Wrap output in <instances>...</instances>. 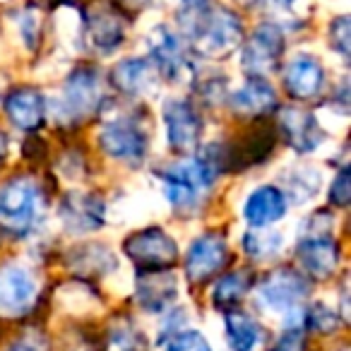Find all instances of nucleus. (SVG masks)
I'll list each match as a JSON object with an SVG mask.
<instances>
[{"label":"nucleus","mask_w":351,"mask_h":351,"mask_svg":"<svg viewBox=\"0 0 351 351\" xmlns=\"http://www.w3.org/2000/svg\"><path fill=\"white\" fill-rule=\"evenodd\" d=\"M5 154H8V137L0 132V159H3Z\"/></svg>","instance_id":"4c0bfd02"},{"label":"nucleus","mask_w":351,"mask_h":351,"mask_svg":"<svg viewBox=\"0 0 351 351\" xmlns=\"http://www.w3.org/2000/svg\"><path fill=\"white\" fill-rule=\"evenodd\" d=\"M243 248H245V253L255 260L272 258V255L279 253V248H282V234H277V231L253 229L243 236Z\"/></svg>","instance_id":"cd10ccee"},{"label":"nucleus","mask_w":351,"mask_h":351,"mask_svg":"<svg viewBox=\"0 0 351 351\" xmlns=\"http://www.w3.org/2000/svg\"><path fill=\"white\" fill-rule=\"evenodd\" d=\"M135 296L145 311L161 313L178 296V282L169 269H164V272H140L137 274Z\"/></svg>","instance_id":"6ab92c4d"},{"label":"nucleus","mask_w":351,"mask_h":351,"mask_svg":"<svg viewBox=\"0 0 351 351\" xmlns=\"http://www.w3.org/2000/svg\"><path fill=\"white\" fill-rule=\"evenodd\" d=\"M229 263V245L217 231H207L193 241L186 258V274L193 284H205Z\"/></svg>","instance_id":"9d476101"},{"label":"nucleus","mask_w":351,"mask_h":351,"mask_svg":"<svg viewBox=\"0 0 351 351\" xmlns=\"http://www.w3.org/2000/svg\"><path fill=\"white\" fill-rule=\"evenodd\" d=\"M311 293V282L301 272L291 267H279L269 272L260 282L258 298L265 308L277 313H291L298 308V303Z\"/></svg>","instance_id":"423d86ee"},{"label":"nucleus","mask_w":351,"mask_h":351,"mask_svg":"<svg viewBox=\"0 0 351 351\" xmlns=\"http://www.w3.org/2000/svg\"><path fill=\"white\" fill-rule=\"evenodd\" d=\"M284 53V34L279 25L274 22H263L258 29L250 34V39L243 46L241 63L250 77L265 80L277 70L279 60Z\"/></svg>","instance_id":"39448f33"},{"label":"nucleus","mask_w":351,"mask_h":351,"mask_svg":"<svg viewBox=\"0 0 351 351\" xmlns=\"http://www.w3.org/2000/svg\"><path fill=\"white\" fill-rule=\"evenodd\" d=\"M226 339L231 351H258L265 341V330L255 317L241 311L226 313Z\"/></svg>","instance_id":"5701e85b"},{"label":"nucleus","mask_w":351,"mask_h":351,"mask_svg":"<svg viewBox=\"0 0 351 351\" xmlns=\"http://www.w3.org/2000/svg\"><path fill=\"white\" fill-rule=\"evenodd\" d=\"M123 250L140 272H164L178 263V245L159 226H149L128 236Z\"/></svg>","instance_id":"7ed1b4c3"},{"label":"nucleus","mask_w":351,"mask_h":351,"mask_svg":"<svg viewBox=\"0 0 351 351\" xmlns=\"http://www.w3.org/2000/svg\"><path fill=\"white\" fill-rule=\"evenodd\" d=\"M104 200L87 191H70L60 200V219L70 234H89L104 224Z\"/></svg>","instance_id":"f8f14e48"},{"label":"nucleus","mask_w":351,"mask_h":351,"mask_svg":"<svg viewBox=\"0 0 351 351\" xmlns=\"http://www.w3.org/2000/svg\"><path fill=\"white\" fill-rule=\"evenodd\" d=\"M181 3L186 8H202V5H207V0H181Z\"/></svg>","instance_id":"e433bc0d"},{"label":"nucleus","mask_w":351,"mask_h":351,"mask_svg":"<svg viewBox=\"0 0 351 351\" xmlns=\"http://www.w3.org/2000/svg\"><path fill=\"white\" fill-rule=\"evenodd\" d=\"M243 5H255V3H260V0H241Z\"/></svg>","instance_id":"58836bf2"},{"label":"nucleus","mask_w":351,"mask_h":351,"mask_svg":"<svg viewBox=\"0 0 351 351\" xmlns=\"http://www.w3.org/2000/svg\"><path fill=\"white\" fill-rule=\"evenodd\" d=\"M70 269L80 274V277H104L116 267V258L106 245H77L73 253L68 255Z\"/></svg>","instance_id":"b1692460"},{"label":"nucleus","mask_w":351,"mask_h":351,"mask_svg":"<svg viewBox=\"0 0 351 351\" xmlns=\"http://www.w3.org/2000/svg\"><path fill=\"white\" fill-rule=\"evenodd\" d=\"M243 215H245V219H248V224L255 226V229L274 224V221H279L287 215V195L274 186L258 188V191L250 193L248 200H245Z\"/></svg>","instance_id":"aec40b11"},{"label":"nucleus","mask_w":351,"mask_h":351,"mask_svg":"<svg viewBox=\"0 0 351 351\" xmlns=\"http://www.w3.org/2000/svg\"><path fill=\"white\" fill-rule=\"evenodd\" d=\"M99 147L123 164H142L147 156V132L128 116L106 121L99 130Z\"/></svg>","instance_id":"20e7f679"},{"label":"nucleus","mask_w":351,"mask_h":351,"mask_svg":"<svg viewBox=\"0 0 351 351\" xmlns=\"http://www.w3.org/2000/svg\"><path fill=\"white\" fill-rule=\"evenodd\" d=\"M10 351H51V344L44 332L27 330V332H22L20 339L10 346Z\"/></svg>","instance_id":"72a5a7b5"},{"label":"nucleus","mask_w":351,"mask_h":351,"mask_svg":"<svg viewBox=\"0 0 351 351\" xmlns=\"http://www.w3.org/2000/svg\"><path fill=\"white\" fill-rule=\"evenodd\" d=\"M253 282H255L253 272H248V269H239V272L224 274V277L215 284V289H212V303H215V308L226 311V313L234 311V308L245 298V293L250 291Z\"/></svg>","instance_id":"393cba45"},{"label":"nucleus","mask_w":351,"mask_h":351,"mask_svg":"<svg viewBox=\"0 0 351 351\" xmlns=\"http://www.w3.org/2000/svg\"><path fill=\"white\" fill-rule=\"evenodd\" d=\"M3 108H5L12 125L27 132H36L46 121V101L32 87L12 89L5 97V101H3Z\"/></svg>","instance_id":"f3484780"},{"label":"nucleus","mask_w":351,"mask_h":351,"mask_svg":"<svg viewBox=\"0 0 351 351\" xmlns=\"http://www.w3.org/2000/svg\"><path fill=\"white\" fill-rule=\"evenodd\" d=\"M274 351H287V349H284V346H279V349H274Z\"/></svg>","instance_id":"ea45409f"},{"label":"nucleus","mask_w":351,"mask_h":351,"mask_svg":"<svg viewBox=\"0 0 351 351\" xmlns=\"http://www.w3.org/2000/svg\"><path fill=\"white\" fill-rule=\"evenodd\" d=\"M306 0H272V8L287 12L289 17H298V20H306Z\"/></svg>","instance_id":"f704fd0d"},{"label":"nucleus","mask_w":351,"mask_h":351,"mask_svg":"<svg viewBox=\"0 0 351 351\" xmlns=\"http://www.w3.org/2000/svg\"><path fill=\"white\" fill-rule=\"evenodd\" d=\"M104 351H147V339L128 317H121L106 330Z\"/></svg>","instance_id":"a878e982"},{"label":"nucleus","mask_w":351,"mask_h":351,"mask_svg":"<svg viewBox=\"0 0 351 351\" xmlns=\"http://www.w3.org/2000/svg\"><path fill=\"white\" fill-rule=\"evenodd\" d=\"M156 77V68L152 65V60L145 58H128L123 63H118L113 68V84H116L118 92L128 94V97H140V94H147L152 87H154Z\"/></svg>","instance_id":"412c9836"},{"label":"nucleus","mask_w":351,"mask_h":351,"mask_svg":"<svg viewBox=\"0 0 351 351\" xmlns=\"http://www.w3.org/2000/svg\"><path fill=\"white\" fill-rule=\"evenodd\" d=\"M161 344L166 346V351H212L210 341L202 337V332L195 330H183L171 335L169 339H164Z\"/></svg>","instance_id":"c85d7f7f"},{"label":"nucleus","mask_w":351,"mask_h":351,"mask_svg":"<svg viewBox=\"0 0 351 351\" xmlns=\"http://www.w3.org/2000/svg\"><path fill=\"white\" fill-rule=\"evenodd\" d=\"M330 44L341 58H349V44H351V25L349 17L339 15L330 25Z\"/></svg>","instance_id":"7c9ffc66"},{"label":"nucleus","mask_w":351,"mask_h":351,"mask_svg":"<svg viewBox=\"0 0 351 351\" xmlns=\"http://www.w3.org/2000/svg\"><path fill=\"white\" fill-rule=\"evenodd\" d=\"M217 171L205 156H193V159L178 161L171 169L161 171L164 193L176 212H191L200 205L207 195L210 186L215 183Z\"/></svg>","instance_id":"f03ea898"},{"label":"nucleus","mask_w":351,"mask_h":351,"mask_svg":"<svg viewBox=\"0 0 351 351\" xmlns=\"http://www.w3.org/2000/svg\"><path fill=\"white\" fill-rule=\"evenodd\" d=\"M183 32L202 58H229L243 41V25L229 8H186Z\"/></svg>","instance_id":"f257e3e1"},{"label":"nucleus","mask_w":351,"mask_h":351,"mask_svg":"<svg viewBox=\"0 0 351 351\" xmlns=\"http://www.w3.org/2000/svg\"><path fill=\"white\" fill-rule=\"evenodd\" d=\"M306 322L311 330L320 332V335H330V332H337L341 325V320L337 317V313L332 308H327L325 303H315V306L308 311Z\"/></svg>","instance_id":"c756f323"},{"label":"nucleus","mask_w":351,"mask_h":351,"mask_svg":"<svg viewBox=\"0 0 351 351\" xmlns=\"http://www.w3.org/2000/svg\"><path fill=\"white\" fill-rule=\"evenodd\" d=\"M351 200V178H349V169H339L337 178L330 186V202L337 207V210H346Z\"/></svg>","instance_id":"2f4dec72"},{"label":"nucleus","mask_w":351,"mask_h":351,"mask_svg":"<svg viewBox=\"0 0 351 351\" xmlns=\"http://www.w3.org/2000/svg\"><path fill=\"white\" fill-rule=\"evenodd\" d=\"M104 101V82L101 75L94 68H77L63 87V106L68 118L84 121L101 108Z\"/></svg>","instance_id":"6e6552de"},{"label":"nucleus","mask_w":351,"mask_h":351,"mask_svg":"<svg viewBox=\"0 0 351 351\" xmlns=\"http://www.w3.org/2000/svg\"><path fill=\"white\" fill-rule=\"evenodd\" d=\"M36 298V282L25 267L3 265L0 267V315H25Z\"/></svg>","instance_id":"ddd939ff"},{"label":"nucleus","mask_w":351,"mask_h":351,"mask_svg":"<svg viewBox=\"0 0 351 351\" xmlns=\"http://www.w3.org/2000/svg\"><path fill=\"white\" fill-rule=\"evenodd\" d=\"M164 123L169 145L176 152H195L202 135V118L191 101L171 99L164 104Z\"/></svg>","instance_id":"9b49d317"},{"label":"nucleus","mask_w":351,"mask_h":351,"mask_svg":"<svg viewBox=\"0 0 351 351\" xmlns=\"http://www.w3.org/2000/svg\"><path fill=\"white\" fill-rule=\"evenodd\" d=\"M84 25H87V39L99 51H113L125 39V22L116 8L106 3H97L84 12Z\"/></svg>","instance_id":"4468645a"},{"label":"nucleus","mask_w":351,"mask_h":351,"mask_svg":"<svg viewBox=\"0 0 351 351\" xmlns=\"http://www.w3.org/2000/svg\"><path fill=\"white\" fill-rule=\"evenodd\" d=\"M36 186L29 178H12L0 191V221L5 231L15 236H25L34 224L36 215Z\"/></svg>","instance_id":"0eeeda50"},{"label":"nucleus","mask_w":351,"mask_h":351,"mask_svg":"<svg viewBox=\"0 0 351 351\" xmlns=\"http://www.w3.org/2000/svg\"><path fill=\"white\" fill-rule=\"evenodd\" d=\"M123 8H132V10H142L152 3V0H118Z\"/></svg>","instance_id":"c9c22d12"},{"label":"nucleus","mask_w":351,"mask_h":351,"mask_svg":"<svg viewBox=\"0 0 351 351\" xmlns=\"http://www.w3.org/2000/svg\"><path fill=\"white\" fill-rule=\"evenodd\" d=\"M284 181L293 202H306L320 188V173L315 169H291V173L284 176Z\"/></svg>","instance_id":"bb28decb"},{"label":"nucleus","mask_w":351,"mask_h":351,"mask_svg":"<svg viewBox=\"0 0 351 351\" xmlns=\"http://www.w3.org/2000/svg\"><path fill=\"white\" fill-rule=\"evenodd\" d=\"M20 29H22V39H25V44L34 51L36 44H39V39H41V17H39V12H36V10H25V12H22Z\"/></svg>","instance_id":"473e14b6"},{"label":"nucleus","mask_w":351,"mask_h":351,"mask_svg":"<svg viewBox=\"0 0 351 351\" xmlns=\"http://www.w3.org/2000/svg\"><path fill=\"white\" fill-rule=\"evenodd\" d=\"M296 258L306 274L313 279H330L339 265V245L332 236H313L301 239L296 248Z\"/></svg>","instance_id":"2eb2a0df"},{"label":"nucleus","mask_w":351,"mask_h":351,"mask_svg":"<svg viewBox=\"0 0 351 351\" xmlns=\"http://www.w3.org/2000/svg\"><path fill=\"white\" fill-rule=\"evenodd\" d=\"M322 84H325V70L313 56H298L289 63L287 73H284V87H287L289 97L298 99V101H308L320 94Z\"/></svg>","instance_id":"a211bd4d"},{"label":"nucleus","mask_w":351,"mask_h":351,"mask_svg":"<svg viewBox=\"0 0 351 351\" xmlns=\"http://www.w3.org/2000/svg\"><path fill=\"white\" fill-rule=\"evenodd\" d=\"M279 130L284 132L289 147L298 154H308V152H315L317 147L325 140V132L317 125L315 116L301 108H287L279 116Z\"/></svg>","instance_id":"dca6fc26"},{"label":"nucleus","mask_w":351,"mask_h":351,"mask_svg":"<svg viewBox=\"0 0 351 351\" xmlns=\"http://www.w3.org/2000/svg\"><path fill=\"white\" fill-rule=\"evenodd\" d=\"M149 53L156 73H161L171 82H183L193 73L191 58H188L181 36L171 32L169 27L161 25L149 34Z\"/></svg>","instance_id":"1a4fd4ad"},{"label":"nucleus","mask_w":351,"mask_h":351,"mask_svg":"<svg viewBox=\"0 0 351 351\" xmlns=\"http://www.w3.org/2000/svg\"><path fill=\"white\" fill-rule=\"evenodd\" d=\"M231 106L241 116L263 118L277 108V94L265 80L250 77L239 92L231 94Z\"/></svg>","instance_id":"4be33fe9"}]
</instances>
